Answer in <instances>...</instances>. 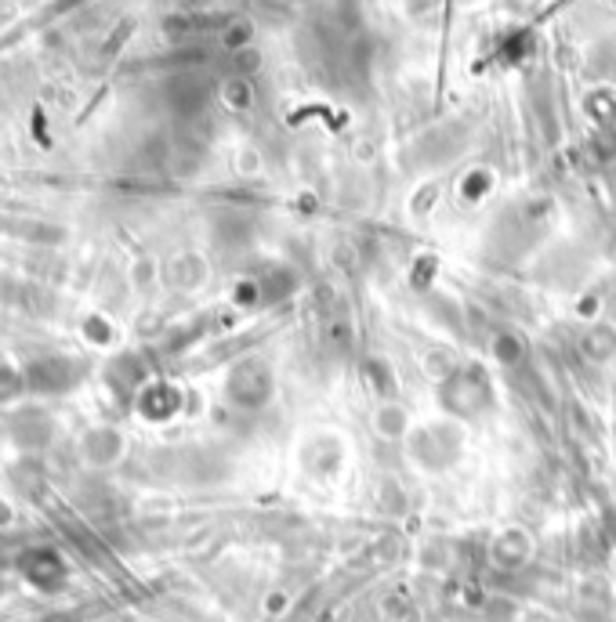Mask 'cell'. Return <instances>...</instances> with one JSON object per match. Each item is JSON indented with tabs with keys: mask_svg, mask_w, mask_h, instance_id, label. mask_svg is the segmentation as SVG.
<instances>
[{
	"mask_svg": "<svg viewBox=\"0 0 616 622\" xmlns=\"http://www.w3.org/2000/svg\"><path fill=\"white\" fill-rule=\"evenodd\" d=\"M373 431H378L381 438L399 441L410 435V416H406L399 406H381L378 416H373Z\"/></svg>",
	"mask_w": 616,
	"mask_h": 622,
	"instance_id": "6da1fadb",
	"label": "cell"
}]
</instances>
